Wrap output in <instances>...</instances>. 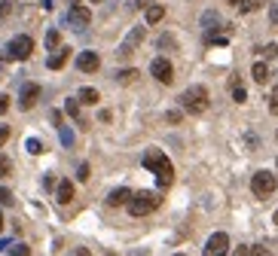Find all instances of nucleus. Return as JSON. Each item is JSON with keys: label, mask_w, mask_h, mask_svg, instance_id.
<instances>
[{"label": "nucleus", "mask_w": 278, "mask_h": 256, "mask_svg": "<svg viewBox=\"0 0 278 256\" xmlns=\"http://www.w3.org/2000/svg\"><path fill=\"white\" fill-rule=\"evenodd\" d=\"M144 168L159 180V186H171L174 168H171V159H168L162 150H147V153H144Z\"/></svg>", "instance_id": "1"}, {"label": "nucleus", "mask_w": 278, "mask_h": 256, "mask_svg": "<svg viewBox=\"0 0 278 256\" xmlns=\"http://www.w3.org/2000/svg\"><path fill=\"white\" fill-rule=\"evenodd\" d=\"M178 101H181V110H184V113L199 116V113L208 110V89H205V86H190V89L181 92Z\"/></svg>", "instance_id": "2"}, {"label": "nucleus", "mask_w": 278, "mask_h": 256, "mask_svg": "<svg viewBox=\"0 0 278 256\" xmlns=\"http://www.w3.org/2000/svg\"><path fill=\"white\" fill-rule=\"evenodd\" d=\"M156 208H159V195H156V192H147V189H144V192H135L132 202H129V214H132V217H147V214L156 211Z\"/></svg>", "instance_id": "3"}, {"label": "nucleus", "mask_w": 278, "mask_h": 256, "mask_svg": "<svg viewBox=\"0 0 278 256\" xmlns=\"http://www.w3.org/2000/svg\"><path fill=\"white\" fill-rule=\"evenodd\" d=\"M31 52H34V40L31 37H24V34H18V37H12L9 43H6V58H12V61H24V58H31Z\"/></svg>", "instance_id": "4"}, {"label": "nucleus", "mask_w": 278, "mask_h": 256, "mask_svg": "<svg viewBox=\"0 0 278 256\" xmlns=\"http://www.w3.org/2000/svg\"><path fill=\"white\" fill-rule=\"evenodd\" d=\"M275 186H278V177L269 174V171H257V174L251 177V189H254L257 198H269V195L275 192Z\"/></svg>", "instance_id": "5"}, {"label": "nucleus", "mask_w": 278, "mask_h": 256, "mask_svg": "<svg viewBox=\"0 0 278 256\" xmlns=\"http://www.w3.org/2000/svg\"><path fill=\"white\" fill-rule=\"evenodd\" d=\"M144 34H147L144 27H132V31H129L125 37H122V43H119V49H116V55H119V58H129V55H132V52H135L138 46H141V40H144Z\"/></svg>", "instance_id": "6"}, {"label": "nucleus", "mask_w": 278, "mask_h": 256, "mask_svg": "<svg viewBox=\"0 0 278 256\" xmlns=\"http://www.w3.org/2000/svg\"><path fill=\"white\" fill-rule=\"evenodd\" d=\"M150 73H153L162 86H171V79H174V67H171L168 58H153V61H150Z\"/></svg>", "instance_id": "7"}, {"label": "nucleus", "mask_w": 278, "mask_h": 256, "mask_svg": "<svg viewBox=\"0 0 278 256\" xmlns=\"http://www.w3.org/2000/svg\"><path fill=\"white\" fill-rule=\"evenodd\" d=\"M230 253V235L226 232H214L205 241V256H226Z\"/></svg>", "instance_id": "8"}, {"label": "nucleus", "mask_w": 278, "mask_h": 256, "mask_svg": "<svg viewBox=\"0 0 278 256\" xmlns=\"http://www.w3.org/2000/svg\"><path fill=\"white\" fill-rule=\"evenodd\" d=\"M89 21H92V12L86 9V6H70V12H67V24L70 27H77V31H83V27H89Z\"/></svg>", "instance_id": "9"}, {"label": "nucleus", "mask_w": 278, "mask_h": 256, "mask_svg": "<svg viewBox=\"0 0 278 256\" xmlns=\"http://www.w3.org/2000/svg\"><path fill=\"white\" fill-rule=\"evenodd\" d=\"M37 98H40V86L37 82H24L21 86V95H18V107L21 110H31L37 104Z\"/></svg>", "instance_id": "10"}, {"label": "nucleus", "mask_w": 278, "mask_h": 256, "mask_svg": "<svg viewBox=\"0 0 278 256\" xmlns=\"http://www.w3.org/2000/svg\"><path fill=\"white\" fill-rule=\"evenodd\" d=\"M77 67H80L83 73H95V70L101 67L98 52H80V55H77Z\"/></svg>", "instance_id": "11"}, {"label": "nucleus", "mask_w": 278, "mask_h": 256, "mask_svg": "<svg viewBox=\"0 0 278 256\" xmlns=\"http://www.w3.org/2000/svg\"><path fill=\"white\" fill-rule=\"evenodd\" d=\"M217 27H220V15H217L214 9H208V12L202 15V31H205V40L217 37Z\"/></svg>", "instance_id": "12"}, {"label": "nucleus", "mask_w": 278, "mask_h": 256, "mask_svg": "<svg viewBox=\"0 0 278 256\" xmlns=\"http://www.w3.org/2000/svg\"><path fill=\"white\" fill-rule=\"evenodd\" d=\"M55 198H58V205H70V202H73V183H70V180H58Z\"/></svg>", "instance_id": "13"}, {"label": "nucleus", "mask_w": 278, "mask_h": 256, "mask_svg": "<svg viewBox=\"0 0 278 256\" xmlns=\"http://www.w3.org/2000/svg\"><path fill=\"white\" fill-rule=\"evenodd\" d=\"M129 202H132V189H125V186H122V189H113V192L107 195V205H110V208H119V205H129Z\"/></svg>", "instance_id": "14"}, {"label": "nucleus", "mask_w": 278, "mask_h": 256, "mask_svg": "<svg viewBox=\"0 0 278 256\" xmlns=\"http://www.w3.org/2000/svg\"><path fill=\"white\" fill-rule=\"evenodd\" d=\"M67 58H70V49H58V52L46 61V67H49V70H61V67L67 64Z\"/></svg>", "instance_id": "15"}, {"label": "nucleus", "mask_w": 278, "mask_h": 256, "mask_svg": "<svg viewBox=\"0 0 278 256\" xmlns=\"http://www.w3.org/2000/svg\"><path fill=\"white\" fill-rule=\"evenodd\" d=\"M251 76H254V82H266V79H269V67H266V61H257V64L251 67Z\"/></svg>", "instance_id": "16"}, {"label": "nucleus", "mask_w": 278, "mask_h": 256, "mask_svg": "<svg viewBox=\"0 0 278 256\" xmlns=\"http://www.w3.org/2000/svg\"><path fill=\"white\" fill-rule=\"evenodd\" d=\"M77 101H83V104H98V89H92V86H86V89H80V95H77Z\"/></svg>", "instance_id": "17"}, {"label": "nucleus", "mask_w": 278, "mask_h": 256, "mask_svg": "<svg viewBox=\"0 0 278 256\" xmlns=\"http://www.w3.org/2000/svg\"><path fill=\"white\" fill-rule=\"evenodd\" d=\"M165 18V9L156 3V6H147V24H156V21H162Z\"/></svg>", "instance_id": "18"}, {"label": "nucleus", "mask_w": 278, "mask_h": 256, "mask_svg": "<svg viewBox=\"0 0 278 256\" xmlns=\"http://www.w3.org/2000/svg\"><path fill=\"white\" fill-rule=\"evenodd\" d=\"M233 101H236V104H245V101H248V92H245V86H242L239 79H233Z\"/></svg>", "instance_id": "19"}, {"label": "nucleus", "mask_w": 278, "mask_h": 256, "mask_svg": "<svg viewBox=\"0 0 278 256\" xmlns=\"http://www.w3.org/2000/svg\"><path fill=\"white\" fill-rule=\"evenodd\" d=\"M135 79H138V70L135 67H125V70L116 73V82H135Z\"/></svg>", "instance_id": "20"}, {"label": "nucleus", "mask_w": 278, "mask_h": 256, "mask_svg": "<svg viewBox=\"0 0 278 256\" xmlns=\"http://www.w3.org/2000/svg\"><path fill=\"white\" fill-rule=\"evenodd\" d=\"M64 113H67L70 119H80V101H77V98H67V104H64Z\"/></svg>", "instance_id": "21"}, {"label": "nucleus", "mask_w": 278, "mask_h": 256, "mask_svg": "<svg viewBox=\"0 0 278 256\" xmlns=\"http://www.w3.org/2000/svg\"><path fill=\"white\" fill-rule=\"evenodd\" d=\"M24 150H28L31 156H40V153H43V144H40L37 137H28V140H24Z\"/></svg>", "instance_id": "22"}, {"label": "nucleus", "mask_w": 278, "mask_h": 256, "mask_svg": "<svg viewBox=\"0 0 278 256\" xmlns=\"http://www.w3.org/2000/svg\"><path fill=\"white\" fill-rule=\"evenodd\" d=\"M58 134H61V144H64V147H70V144H73V131H70L67 125H61V128H58Z\"/></svg>", "instance_id": "23"}, {"label": "nucleus", "mask_w": 278, "mask_h": 256, "mask_svg": "<svg viewBox=\"0 0 278 256\" xmlns=\"http://www.w3.org/2000/svg\"><path fill=\"white\" fill-rule=\"evenodd\" d=\"M9 256H31V247L28 244H12L9 247Z\"/></svg>", "instance_id": "24"}, {"label": "nucleus", "mask_w": 278, "mask_h": 256, "mask_svg": "<svg viewBox=\"0 0 278 256\" xmlns=\"http://www.w3.org/2000/svg\"><path fill=\"white\" fill-rule=\"evenodd\" d=\"M269 113H272V116H278V86L269 92Z\"/></svg>", "instance_id": "25"}, {"label": "nucleus", "mask_w": 278, "mask_h": 256, "mask_svg": "<svg viewBox=\"0 0 278 256\" xmlns=\"http://www.w3.org/2000/svg\"><path fill=\"white\" fill-rule=\"evenodd\" d=\"M9 171H12V165H9V159L0 153V177H9Z\"/></svg>", "instance_id": "26"}, {"label": "nucleus", "mask_w": 278, "mask_h": 256, "mask_svg": "<svg viewBox=\"0 0 278 256\" xmlns=\"http://www.w3.org/2000/svg\"><path fill=\"white\" fill-rule=\"evenodd\" d=\"M77 180H80V183H86V180H89V165H86V162L77 168Z\"/></svg>", "instance_id": "27"}, {"label": "nucleus", "mask_w": 278, "mask_h": 256, "mask_svg": "<svg viewBox=\"0 0 278 256\" xmlns=\"http://www.w3.org/2000/svg\"><path fill=\"white\" fill-rule=\"evenodd\" d=\"M46 46H49V49L58 46V31H49V34H46Z\"/></svg>", "instance_id": "28"}, {"label": "nucleus", "mask_w": 278, "mask_h": 256, "mask_svg": "<svg viewBox=\"0 0 278 256\" xmlns=\"http://www.w3.org/2000/svg\"><path fill=\"white\" fill-rule=\"evenodd\" d=\"M0 205H12V192L6 186H0Z\"/></svg>", "instance_id": "29"}, {"label": "nucleus", "mask_w": 278, "mask_h": 256, "mask_svg": "<svg viewBox=\"0 0 278 256\" xmlns=\"http://www.w3.org/2000/svg\"><path fill=\"white\" fill-rule=\"evenodd\" d=\"M248 256H272V253H269V247H260V244H257V247L248 250Z\"/></svg>", "instance_id": "30"}, {"label": "nucleus", "mask_w": 278, "mask_h": 256, "mask_svg": "<svg viewBox=\"0 0 278 256\" xmlns=\"http://www.w3.org/2000/svg\"><path fill=\"white\" fill-rule=\"evenodd\" d=\"M260 52H263L266 58H275V55H278V46H275V43H269V46H263Z\"/></svg>", "instance_id": "31"}, {"label": "nucleus", "mask_w": 278, "mask_h": 256, "mask_svg": "<svg viewBox=\"0 0 278 256\" xmlns=\"http://www.w3.org/2000/svg\"><path fill=\"white\" fill-rule=\"evenodd\" d=\"M6 110H9V95H3V92H0V116H3Z\"/></svg>", "instance_id": "32"}, {"label": "nucleus", "mask_w": 278, "mask_h": 256, "mask_svg": "<svg viewBox=\"0 0 278 256\" xmlns=\"http://www.w3.org/2000/svg\"><path fill=\"white\" fill-rule=\"evenodd\" d=\"M269 21H272V24H278V3H272V6H269Z\"/></svg>", "instance_id": "33"}, {"label": "nucleus", "mask_w": 278, "mask_h": 256, "mask_svg": "<svg viewBox=\"0 0 278 256\" xmlns=\"http://www.w3.org/2000/svg\"><path fill=\"white\" fill-rule=\"evenodd\" d=\"M254 6H257V3H251V0H242V3H239V9H242V12H251Z\"/></svg>", "instance_id": "34"}, {"label": "nucleus", "mask_w": 278, "mask_h": 256, "mask_svg": "<svg viewBox=\"0 0 278 256\" xmlns=\"http://www.w3.org/2000/svg\"><path fill=\"white\" fill-rule=\"evenodd\" d=\"M165 119H168V122H181V110H168Z\"/></svg>", "instance_id": "35"}, {"label": "nucleus", "mask_w": 278, "mask_h": 256, "mask_svg": "<svg viewBox=\"0 0 278 256\" xmlns=\"http://www.w3.org/2000/svg\"><path fill=\"white\" fill-rule=\"evenodd\" d=\"M6 137H9V125H0V147L6 144Z\"/></svg>", "instance_id": "36"}, {"label": "nucleus", "mask_w": 278, "mask_h": 256, "mask_svg": "<svg viewBox=\"0 0 278 256\" xmlns=\"http://www.w3.org/2000/svg\"><path fill=\"white\" fill-rule=\"evenodd\" d=\"M49 119H52V122H55V125L61 128V113H58V110H52V113H49Z\"/></svg>", "instance_id": "37"}, {"label": "nucleus", "mask_w": 278, "mask_h": 256, "mask_svg": "<svg viewBox=\"0 0 278 256\" xmlns=\"http://www.w3.org/2000/svg\"><path fill=\"white\" fill-rule=\"evenodd\" d=\"M70 256H92V253H89L86 247H77V250H73V253H70Z\"/></svg>", "instance_id": "38"}, {"label": "nucleus", "mask_w": 278, "mask_h": 256, "mask_svg": "<svg viewBox=\"0 0 278 256\" xmlns=\"http://www.w3.org/2000/svg\"><path fill=\"white\" fill-rule=\"evenodd\" d=\"M0 232H3V214H0Z\"/></svg>", "instance_id": "39"}, {"label": "nucleus", "mask_w": 278, "mask_h": 256, "mask_svg": "<svg viewBox=\"0 0 278 256\" xmlns=\"http://www.w3.org/2000/svg\"><path fill=\"white\" fill-rule=\"evenodd\" d=\"M272 223H278V211H275V217H272Z\"/></svg>", "instance_id": "40"}, {"label": "nucleus", "mask_w": 278, "mask_h": 256, "mask_svg": "<svg viewBox=\"0 0 278 256\" xmlns=\"http://www.w3.org/2000/svg\"><path fill=\"white\" fill-rule=\"evenodd\" d=\"M67 3H73V6H77V3H80V0H67Z\"/></svg>", "instance_id": "41"}, {"label": "nucleus", "mask_w": 278, "mask_h": 256, "mask_svg": "<svg viewBox=\"0 0 278 256\" xmlns=\"http://www.w3.org/2000/svg\"><path fill=\"white\" fill-rule=\"evenodd\" d=\"M89 3H101V0H89Z\"/></svg>", "instance_id": "42"}, {"label": "nucleus", "mask_w": 278, "mask_h": 256, "mask_svg": "<svg viewBox=\"0 0 278 256\" xmlns=\"http://www.w3.org/2000/svg\"><path fill=\"white\" fill-rule=\"evenodd\" d=\"M230 3H242V0H230Z\"/></svg>", "instance_id": "43"}, {"label": "nucleus", "mask_w": 278, "mask_h": 256, "mask_svg": "<svg viewBox=\"0 0 278 256\" xmlns=\"http://www.w3.org/2000/svg\"><path fill=\"white\" fill-rule=\"evenodd\" d=\"M0 79H3V70H0Z\"/></svg>", "instance_id": "44"}, {"label": "nucleus", "mask_w": 278, "mask_h": 256, "mask_svg": "<svg viewBox=\"0 0 278 256\" xmlns=\"http://www.w3.org/2000/svg\"><path fill=\"white\" fill-rule=\"evenodd\" d=\"M178 256H184V253H178Z\"/></svg>", "instance_id": "45"}, {"label": "nucleus", "mask_w": 278, "mask_h": 256, "mask_svg": "<svg viewBox=\"0 0 278 256\" xmlns=\"http://www.w3.org/2000/svg\"><path fill=\"white\" fill-rule=\"evenodd\" d=\"M275 177H278V174H275Z\"/></svg>", "instance_id": "46"}]
</instances>
